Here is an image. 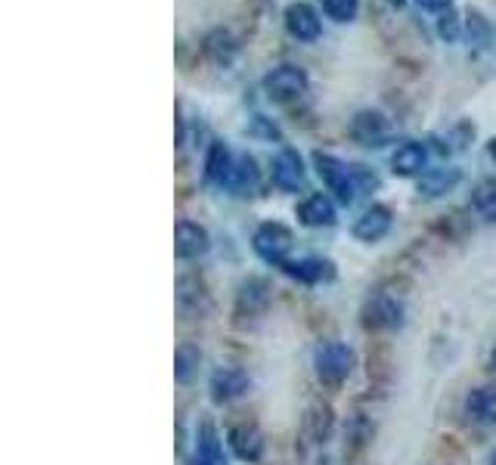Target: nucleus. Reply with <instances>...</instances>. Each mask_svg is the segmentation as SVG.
Masks as SVG:
<instances>
[{
	"label": "nucleus",
	"instance_id": "f257e3e1",
	"mask_svg": "<svg viewBox=\"0 0 496 465\" xmlns=\"http://www.w3.org/2000/svg\"><path fill=\"white\" fill-rule=\"evenodd\" d=\"M313 364H317L320 378H326V382H342L354 369V351L342 342H322L317 354H313Z\"/></svg>",
	"mask_w": 496,
	"mask_h": 465
},
{
	"label": "nucleus",
	"instance_id": "f03ea898",
	"mask_svg": "<svg viewBox=\"0 0 496 465\" xmlns=\"http://www.w3.org/2000/svg\"><path fill=\"white\" fill-rule=\"evenodd\" d=\"M313 164H317V174L326 180L329 189H332V193L344 205H351L354 199H357V184H354V171L348 168V164H342V162L332 159V155H326V153L313 155Z\"/></svg>",
	"mask_w": 496,
	"mask_h": 465
},
{
	"label": "nucleus",
	"instance_id": "7ed1b4c3",
	"mask_svg": "<svg viewBox=\"0 0 496 465\" xmlns=\"http://www.w3.org/2000/svg\"><path fill=\"white\" fill-rule=\"evenodd\" d=\"M255 251L264 258V261H270V264H277L282 267L289 261V251H292V233L286 230L282 224H264V227H258V233H255Z\"/></svg>",
	"mask_w": 496,
	"mask_h": 465
},
{
	"label": "nucleus",
	"instance_id": "20e7f679",
	"mask_svg": "<svg viewBox=\"0 0 496 465\" xmlns=\"http://www.w3.org/2000/svg\"><path fill=\"white\" fill-rule=\"evenodd\" d=\"M264 90L270 100H292L307 90V75L298 66H280L264 78Z\"/></svg>",
	"mask_w": 496,
	"mask_h": 465
},
{
	"label": "nucleus",
	"instance_id": "39448f33",
	"mask_svg": "<svg viewBox=\"0 0 496 465\" xmlns=\"http://www.w3.org/2000/svg\"><path fill=\"white\" fill-rule=\"evenodd\" d=\"M364 322L369 329H397L400 322H404V307L391 295H375L369 298L364 311Z\"/></svg>",
	"mask_w": 496,
	"mask_h": 465
},
{
	"label": "nucleus",
	"instance_id": "423d86ee",
	"mask_svg": "<svg viewBox=\"0 0 496 465\" xmlns=\"http://www.w3.org/2000/svg\"><path fill=\"white\" fill-rule=\"evenodd\" d=\"M286 28L298 41H317L320 37V16L311 4H292L286 10Z\"/></svg>",
	"mask_w": 496,
	"mask_h": 465
},
{
	"label": "nucleus",
	"instance_id": "0eeeda50",
	"mask_svg": "<svg viewBox=\"0 0 496 465\" xmlns=\"http://www.w3.org/2000/svg\"><path fill=\"white\" fill-rule=\"evenodd\" d=\"M270 291H267L264 280H246L236 291V317H261Z\"/></svg>",
	"mask_w": 496,
	"mask_h": 465
},
{
	"label": "nucleus",
	"instance_id": "6e6552de",
	"mask_svg": "<svg viewBox=\"0 0 496 465\" xmlns=\"http://www.w3.org/2000/svg\"><path fill=\"white\" fill-rule=\"evenodd\" d=\"M388 230H391V211L385 208V205L366 208L364 215L357 217V224H354V236H357L360 242H379Z\"/></svg>",
	"mask_w": 496,
	"mask_h": 465
},
{
	"label": "nucleus",
	"instance_id": "1a4fd4ad",
	"mask_svg": "<svg viewBox=\"0 0 496 465\" xmlns=\"http://www.w3.org/2000/svg\"><path fill=\"white\" fill-rule=\"evenodd\" d=\"M174 248L180 258H199L208 251V233L205 227L193 224V220H180L174 230Z\"/></svg>",
	"mask_w": 496,
	"mask_h": 465
},
{
	"label": "nucleus",
	"instance_id": "9d476101",
	"mask_svg": "<svg viewBox=\"0 0 496 465\" xmlns=\"http://www.w3.org/2000/svg\"><path fill=\"white\" fill-rule=\"evenodd\" d=\"M304 180V164L301 155L295 149H282V153L273 159V184L280 189H298Z\"/></svg>",
	"mask_w": 496,
	"mask_h": 465
},
{
	"label": "nucleus",
	"instance_id": "9b49d317",
	"mask_svg": "<svg viewBox=\"0 0 496 465\" xmlns=\"http://www.w3.org/2000/svg\"><path fill=\"white\" fill-rule=\"evenodd\" d=\"M230 447L233 453L239 456V460L246 462H258L264 453V438L261 431L255 428V425H236V428H230Z\"/></svg>",
	"mask_w": 496,
	"mask_h": 465
},
{
	"label": "nucleus",
	"instance_id": "f8f14e48",
	"mask_svg": "<svg viewBox=\"0 0 496 465\" xmlns=\"http://www.w3.org/2000/svg\"><path fill=\"white\" fill-rule=\"evenodd\" d=\"M351 131L364 146H382V140L388 137V122L379 112H360L351 122Z\"/></svg>",
	"mask_w": 496,
	"mask_h": 465
},
{
	"label": "nucleus",
	"instance_id": "ddd939ff",
	"mask_svg": "<svg viewBox=\"0 0 496 465\" xmlns=\"http://www.w3.org/2000/svg\"><path fill=\"white\" fill-rule=\"evenodd\" d=\"M298 217H301V224L307 227H329L335 224V205L322 193H313L298 205Z\"/></svg>",
	"mask_w": 496,
	"mask_h": 465
},
{
	"label": "nucleus",
	"instance_id": "4468645a",
	"mask_svg": "<svg viewBox=\"0 0 496 465\" xmlns=\"http://www.w3.org/2000/svg\"><path fill=\"white\" fill-rule=\"evenodd\" d=\"M246 385H248L246 373L224 366V369H217V373L211 375V397H215V400H233V397H239V394L246 391Z\"/></svg>",
	"mask_w": 496,
	"mask_h": 465
},
{
	"label": "nucleus",
	"instance_id": "2eb2a0df",
	"mask_svg": "<svg viewBox=\"0 0 496 465\" xmlns=\"http://www.w3.org/2000/svg\"><path fill=\"white\" fill-rule=\"evenodd\" d=\"M425 159H428V149L422 143H404L391 155V171L400 177H409V174H419L425 168Z\"/></svg>",
	"mask_w": 496,
	"mask_h": 465
},
{
	"label": "nucleus",
	"instance_id": "dca6fc26",
	"mask_svg": "<svg viewBox=\"0 0 496 465\" xmlns=\"http://www.w3.org/2000/svg\"><path fill=\"white\" fill-rule=\"evenodd\" d=\"M456 184H459V171L456 168H431L419 180V193L428 196V199H438V196L450 193Z\"/></svg>",
	"mask_w": 496,
	"mask_h": 465
},
{
	"label": "nucleus",
	"instance_id": "f3484780",
	"mask_svg": "<svg viewBox=\"0 0 496 465\" xmlns=\"http://www.w3.org/2000/svg\"><path fill=\"white\" fill-rule=\"evenodd\" d=\"M282 270L289 277L301 280V282H322V280H332V264L320 261V258H304V261H286Z\"/></svg>",
	"mask_w": 496,
	"mask_h": 465
},
{
	"label": "nucleus",
	"instance_id": "a211bd4d",
	"mask_svg": "<svg viewBox=\"0 0 496 465\" xmlns=\"http://www.w3.org/2000/svg\"><path fill=\"white\" fill-rule=\"evenodd\" d=\"M233 174V159H230V149L224 143H211L208 149V159H205V177L211 184H227Z\"/></svg>",
	"mask_w": 496,
	"mask_h": 465
},
{
	"label": "nucleus",
	"instance_id": "6ab92c4d",
	"mask_svg": "<svg viewBox=\"0 0 496 465\" xmlns=\"http://www.w3.org/2000/svg\"><path fill=\"white\" fill-rule=\"evenodd\" d=\"M332 425H335V413L329 404H313L304 416V431L311 435V440H326L332 435Z\"/></svg>",
	"mask_w": 496,
	"mask_h": 465
},
{
	"label": "nucleus",
	"instance_id": "aec40b11",
	"mask_svg": "<svg viewBox=\"0 0 496 465\" xmlns=\"http://www.w3.org/2000/svg\"><path fill=\"white\" fill-rule=\"evenodd\" d=\"M466 413L475 422H496V388H475L466 400Z\"/></svg>",
	"mask_w": 496,
	"mask_h": 465
},
{
	"label": "nucleus",
	"instance_id": "412c9836",
	"mask_svg": "<svg viewBox=\"0 0 496 465\" xmlns=\"http://www.w3.org/2000/svg\"><path fill=\"white\" fill-rule=\"evenodd\" d=\"M199 360H202V354L195 344H180L177 354H174V375H177V382H193V375L199 373Z\"/></svg>",
	"mask_w": 496,
	"mask_h": 465
},
{
	"label": "nucleus",
	"instance_id": "4be33fe9",
	"mask_svg": "<svg viewBox=\"0 0 496 465\" xmlns=\"http://www.w3.org/2000/svg\"><path fill=\"white\" fill-rule=\"evenodd\" d=\"M471 205H475V211L487 220H496V184L493 180H484V184L475 186V193H471Z\"/></svg>",
	"mask_w": 496,
	"mask_h": 465
},
{
	"label": "nucleus",
	"instance_id": "5701e85b",
	"mask_svg": "<svg viewBox=\"0 0 496 465\" xmlns=\"http://www.w3.org/2000/svg\"><path fill=\"white\" fill-rule=\"evenodd\" d=\"M255 180H258V168H255V159H248V155H242L239 162L233 164V174H230V184L236 193H246V189L255 186Z\"/></svg>",
	"mask_w": 496,
	"mask_h": 465
},
{
	"label": "nucleus",
	"instance_id": "b1692460",
	"mask_svg": "<svg viewBox=\"0 0 496 465\" xmlns=\"http://www.w3.org/2000/svg\"><path fill=\"white\" fill-rule=\"evenodd\" d=\"M199 460L208 462V465L220 462V440H217V431L211 422H205L199 428Z\"/></svg>",
	"mask_w": 496,
	"mask_h": 465
},
{
	"label": "nucleus",
	"instance_id": "393cba45",
	"mask_svg": "<svg viewBox=\"0 0 496 465\" xmlns=\"http://www.w3.org/2000/svg\"><path fill=\"white\" fill-rule=\"evenodd\" d=\"M466 31H469V41H471V44H478V47H487V44H491V37H493L491 22H487L481 13H469Z\"/></svg>",
	"mask_w": 496,
	"mask_h": 465
},
{
	"label": "nucleus",
	"instance_id": "a878e982",
	"mask_svg": "<svg viewBox=\"0 0 496 465\" xmlns=\"http://www.w3.org/2000/svg\"><path fill=\"white\" fill-rule=\"evenodd\" d=\"M360 0H322V10L329 13V19L335 22H351L357 16Z\"/></svg>",
	"mask_w": 496,
	"mask_h": 465
},
{
	"label": "nucleus",
	"instance_id": "bb28decb",
	"mask_svg": "<svg viewBox=\"0 0 496 465\" xmlns=\"http://www.w3.org/2000/svg\"><path fill=\"white\" fill-rule=\"evenodd\" d=\"M438 31H440V37H447V41H456V37H459V22H456V16L453 13L440 16Z\"/></svg>",
	"mask_w": 496,
	"mask_h": 465
},
{
	"label": "nucleus",
	"instance_id": "cd10ccee",
	"mask_svg": "<svg viewBox=\"0 0 496 465\" xmlns=\"http://www.w3.org/2000/svg\"><path fill=\"white\" fill-rule=\"evenodd\" d=\"M251 133H261V137H267V140H280V128L267 122L264 115H255V122H251Z\"/></svg>",
	"mask_w": 496,
	"mask_h": 465
},
{
	"label": "nucleus",
	"instance_id": "c85d7f7f",
	"mask_svg": "<svg viewBox=\"0 0 496 465\" xmlns=\"http://www.w3.org/2000/svg\"><path fill=\"white\" fill-rule=\"evenodd\" d=\"M422 10H431V13H450L453 0H419Z\"/></svg>",
	"mask_w": 496,
	"mask_h": 465
},
{
	"label": "nucleus",
	"instance_id": "c756f323",
	"mask_svg": "<svg viewBox=\"0 0 496 465\" xmlns=\"http://www.w3.org/2000/svg\"><path fill=\"white\" fill-rule=\"evenodd\" d=\"M491 159H493V162H496V137H493V140H491Z\"/></svg>",
	"mask_w": 496,
	"mask_h": 465
},
{
	"label": "nucleus",
	"instance_id": "7c9ffc66",
	"mask_svg": "<svg viewBox=\"0 0 496 465\" xmlns=\"http://www.w3.org/2000/svg\"><path fill=\"white\" fill-rule=\"evenodd\" d=\"M391 4H395V6H404V4H406V0H391Z\"/></svg>",
	"mask_w": 496,
	"mask_h": 465
},
{
	"label": "nucleus",
	"instance_id": "2f4dec72",
	"mask_svg": "<svg viewBox=\"0 0 496 465\" xmlns=\"http://www.w3.org/2000/svg\"><path fill=\"white\" fill-rule=\"evenodd\" d=\"M491 465H496V453H493V456H491Z\"/></svg>",
	"mask_w": 496,
	"mask_h": 465
},
{
	"label": "nucleus",
	"instance_id": "473e14b6",
	"mask_svg": "<svg viewBox=\"0 0 496 465\" xmlns=\"http://www.w3.org/2000/svg\"><path fill=\"white\" fill-rule=\"evenodd\" d=\"M493 366H496V351H493Z\"/></svg>",
	"mask_w": 496,
	"mask_h": 465
}]
</instances>
